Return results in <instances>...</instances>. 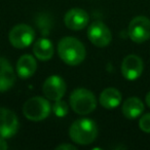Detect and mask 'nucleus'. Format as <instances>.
Here are the masks:
<instances>
[{"label":"nucleus","instance_id":"obj_1","mask_svg":"<svg viewBox=\"0 0 150 150\" xmlns=\"http://www.w3.org/2000/svg\"><path fill=\"white\" fill-rule=\"evenodd\" d=\"M61 60L69 66H77L86 59V47L81 41L74 37H64L58 44Z\"/></svg>","mask_w":150,"mask_h":150},{"label":"nucleus","instance_id":"obj_2","mask_svg":"<svg viewBox=\"0 0 150 150\" xmlns=\"http://www.w3.org/2000/svg\"><path fill=\"white\" fill-rule=\"evenodd\" d=\"M70 139L79 145H88L96 140L98 127L94 120L90 118H80L75 120L69 129Z\"/></svg>","mask_w":150,"mask_h":150},{"label":"nucleus","instance_id":"obj_3","mask_svg":"<svg viewBox=\"0 0 150 150\" xmlns=\"http://www.w3.org/2000/svg\"><path fill=\"white\" fill-rule=\"evenodd\" d=\"M70 106L74 112L80 115L90 114L96 109L97 99L86 88H76L70 95Z\"/></svg>","mask_w":150,"mask_h":150},{"label":"nucleus","instance_id":"obj_4","mask_svg":"<svg viewBox=\"0 0 150 150\" xmlns=\"http://www.w3.org/2000/svg\"><path fill=\"white\" fill-rule=\"evenodd\" d=\"M50 111L52 106L50 102L42 97H33L26 101L23 106V114L32 121H41L47 118Z\"/></svg>","mask_w":150,"mask_h":150},{"label":"nucleus","instance_id":"obj_5","mask_svg":"<svg viewBox=\"0 0 150 150\" xmlns=\"http://www.w3.org/2000/svg\"><path fill=\"white\" fill-rule=\"evenodd\" d=\"M9 42L16 48L28 47L35 38L33 28L27 24H19L15 26L9 32Z\"/></svg>","mask_w":150,"mask_h":150},{"label":"nucleus","instance_id":"obj_6","mask_svg":"<svg viewBox=\"0 0 150 150\" xmlns=\"http://www.w3.org/2000/svg\"><path fill=\"white\" fill-rule=\"evenodd\" d=\"M129 36L136 43L147 41L150 38V20L144 16L134 18L129 25Z\"/></svg>","mask_w":150,"mask_h":150},{"label":"nucleus","instance_id":"obj_7","mask_svg":"<svg viewBox=\"0 0 150 150\" xmlns=\"http://www.w3.org/2000/svg\"><path fill=\"white\" fill-rule=\"evenodd\" d=\"M88 37L94 45L98 47H105L112 40V34L103 22L96 21L88 27Z\"/></svg>","mask_w":150,"mask_h":150},{"label":"nucleus","instance_id":"obj_8","mask_svg":"<svg viewBox=\"0 0 150 150\" xmlns=\"http://www.w3.org/2000/svg\"><path fill=\"white\" fill-rule=\"evenodd\" d=\"M42 92L48 100H60L66 93V82L59 75H52L44 81L42 86Z\"/></svg>","mask_w":150,"mask_h":150},{"label":"nucleus","instance_id":"obj_9","mask_svg":"<svg viewBox=\"0 0 150 150\" xmlns=\"http://www.w3.org/2000/svg\"><path fill=\"white\" fill-rule=\"evenodd\" d=\"M19 129V119L16 113L6 108H0V137L11 138Z\"/></svg>","mask_w":150,"mask_h":150},{"label":"nucleus","instance_id":"obj_10","mask_svg":"<svg viewBox=\"0 0 150 150\" xmlns=\"http://www.w3.org/2000/svg\"><path fill=\"white\" fill-rule=\"evenodd\" d=\"M143 61L136 54H129L122 61L121 73L122 76L127 80H136L141 76L143 72Z\"/></svg>","mask_w":150,"mask_h":150},{"label":"nucleus","instance_id":"obj_11","mask_svg":"<svg viewBox=\"0 0 150 150\" xmlns=\"http://www.w3.org/2000/svg\"><path fill=\"white\" fill-rule=\"evenodd\" d=\"M88 15L81 8H71L64 17V23L67 28L74 31L83 29L88 24Z\"/></svg>","mask_w":150,"mask_h":150},{"label":"nucleus","instance_id":"obj_12","mask_svg":"<svg viewBox=\"0 0 150 150\" xmlns=\"http://www.w3.org/2000/svg\"><path fill=\"white\" fill-rule=\"evenodd\" d=\"M16 82V73L11 63L0 57V92L11 90Z\"/></svg>","mask_w":150,"mask_h":150},{"label":"nucleus","instance_id":"obj_13","mask_svg":"<svg viewBox=\"0 0 150 150\" xmlns=\"http://www.w3.org/2000/svg\"><path fill=\"white\" fill-rule=\"evenodd\" d=\"M37 69L36 60L31 54H23L18 60L17 63V73L21 78H29L35 73Z\"/></svg>","mask_w":150,"mask_h":150},{"label":"nucleus","instance_id":"obj_14","mask_svg":"<svg viewBox=\"0 0 150 150\" xmlns=\"http://www.w3.org/2000/svg\"><path fill=\"white\" fill-rule=\"evenodd\" d=\"M122 114L129 119H135L139 117L144 111V104L139 98L132 97L123 102Z\"/></svg>","mask_w":150,"mask_h":150},{"label":"nucleus","instance_id":"obj_15","mask_svg":"<svg viewBox=\"0 0 150 150\" xmlns=\"http://www.w3.org/2000/svg\"><path fill=\"white\" fill-rule=\"evenodd\" d=\"M33 52L40 61H48L52 58L54 52V44L47 38H40L33 46Z\"/></svg>","mask_w":150,"mask_h":150},{"label":"nucleus","instance_id":"obj_16","mask_svg":"<svg viewBox=\"0 0 150 150\" xmlns=\"http://www.w3.org/2000/svg\"><path fill=\"white\" fill-rule=\"evenodd\" d=\"M122 97L118 90L114 88H105L100 95V104L106 109L116 108L121 103Z\"/></svg>","mask_w":150,"mask_h":150},{"label":"nucleus","instance_id":"obj_17","mask_svg":"<svg viewBox=\"0 0 150 150\" xmlns=\"http://www.w3.org/2000/svg\"><path fill=\"white\" fill-rule=\"evenodd\" d=\"M68 104L65 101H62L61 99L57 100L54 102V106H52V111H54V115H57L58 117H64L65 115L68 114Z\"/></svg>","mask_w":150,"mask_h":150},{"label":"nucleus","instance_id":"obj_18","mask_svg":"<svg viewBox=\"0 0 150 150\" xmlns=\"http://www.w3.org/2000/svg\"><path fill=\"white\" fill-rule=\"evenodd\" d=\"M139 127L144 133L150 134V113H146L141 116L139 120Z\"/></svg>","mask_w":150,"mask_h":150},{"label":"nucleus","instance_id":"obj_19","mask_svg":"<svg viewBox=\"0 0 150 150\" xmlns=\"http://www.w3.org/2000/svg\"><path fill=\"white\" fill-rule=\"evenodd\" d=\"M57 150H76L77 147L74 145H71V144H61V145L57 146Z\"/></svg>","mask_w":150,"mask_h":150},{"label":"nucleus","instance_id":"obj_20","mask_svg":"<svg viewBox=\"0 0 150 150\" xmlns=\"http://www.w3.org/2000/svg\"><path fill=\"white\" fill-rule=\"evenodd\" d=\"M8 148V145H7V143L5 142L4 138L0 137V150H5Z\"/></svg>","mask_w":150,"mask_h":150},{"label":"nucleus","instance_id":"obj_21","mask_svg":"<svg viewBox=\"0 0 150 150\" xmlns=\"http://www.w3.org/2000/svg\"><path fill=\"white\" fill-rule=\"evenodd\" d=\"M145 101H146V103H147V105L150 107V92L148 93L147 95H146V98H145Z\"/></svg>","mask_w":150,"mask_h":150}]
</instances>
